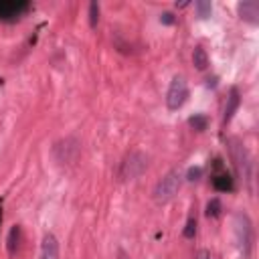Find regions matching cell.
Wrapping results in <instances>:
<instances>
[{
	"instance_id": "8",
	"label": "cell",
	"mask_w": 259,
	"mask_h": 259,
	"mask_svg": "<svg viewBox=\"0 0 259 259\" xmlns=\"http://www.w3.org/2000/svg\"><path fill=\"white\" fill-rule=\"evenodd\" d=\"M239 91L237 89H231L229 93V99H227V109H225V121H231V117L235 115L237 107H239Z\"/></svg>"
},
{
	"instance_id": "4",
	"label": "cell",
	"mask_w": 259,
	"mask_h": 259,
	"mask_svg": "<svg viewBox=\"0 0 259 259\" xmlns=\"http://www.w3.org/2000/svg\"><path fill=\"white\" fill-rule=\"evenodd\" d=\"M235 233H237L239 247L247 255L249 249H251V241H253V231H251V223H249L247 214H237V219H235Z\"/></svg>"
},
{
	"instance_id": "13",
	"label": "cell",
	"mask_w": 259,
	"mask_h": 259,
	"mask_svg": "<svg viewBox=\"0 0 259 259\" xmlns=\"http://www.w3.org/2000/svg\"><path fill=\"white\" fill-rule=\"evenodd\" d=\"M18 239H20V227H12L10 235H8V251L10 253H14V245H18Z\"/></svg>"
},
{
	"instance_id": "17",
	"label": "cell",
	"mask_w": 259,
	"mask_h": 259,
	"mask_svg": "<svg viewBox=\"0 0 259 259\" xmlns=\"http://www.w3.org/2000/svg\"><path fill=\"white\" fill-rule=\"evenodd\" d=\"M200 174H202V170H200L198 166H196V168H190V170H188V180H198Z\"/></svg>"
},
{
	"instance_id": "20",
	"label": "cell",
	"mask_w": 259,
	"mask_h": 259,
	"mask_svg": "<svg viewBox=\"0 0 259 259\" xmlns=\"http://www.w3.org/2000/svg\"><path fill=\"white\" fill-rule=\"evenodd\" d=\"M0 219H2V210H0Z\"/></svg>"
},
{
	"instance_id": "5",
	"label": "cell",
	"mask_w": 259,
	"mask_h": 259,
	"mask_svg": "<svg viewBox=\"0 0 259 259\" xmlns=\"http://www.w3.org/2000/svg\"><path fill=\"white\" fill-rule=\"evenodd\" d=\"M237 10H239V16H241L243 20H247V22H251V24H257V22H259V4H257L255 0H245V2H241V4L237 6Z\"/></svg>"
},
{
	"instance_id": "15",
	"label": "cell",
	"mask_w": 259,
	"mask_h": 259,
	"mask_svg": "<svg viewBox=\"0 0 259 259\" xmlns=\"http://www.w3.org/2000/svg\"><path fill=\"white\" fill-rule=\"evenodd\" d=\"M97 20H99V4L97 2H91L89 4V22H91V26H95Z\"/></svg>"
},
{
	"instance_id": "1",
	"label": "cell",
	"mask_w": 259,
	"mask_h": 259,
	"mask_svg": "<svg viewBox=\"0 0 259 259\" xmlns=\"http://www.w3.org/2000/svg\"><path fill=\"white\" fill-rule=\"evenodd\" d=\"M180 182H182L180 172H178V170H170V172L158 182V186H156V190H154V198H156L158 202H168V200L174 198V194L178 192Z\"/></svg>"
},
{
	"instance_id": "3",
	"label": "cell",
	"mask_w": 259,
	"mask_h": 259,
	"mask_svg": "<svg viewBox=\"0 0 259 259\" xmlns=\"http://www.w3.org/2000/svg\"><path fill=\"white\" fill-rule=\"evenodd\" d=\"M148 166V158L142 154V152H132L123 164H121V170H119V176L121 180H132V178H138Z\"/></svg>"
},
{
	"instance_id": "14",
	"label": "cell",
	"mask_w": 259,
	"mask_h": 259,
	"mask_svg": "<svg viewBox=\"0 0 259 259\" xmlns=\"http://www.w3.org/2000/svg\"><path fill=\"white\" fill-rule=\"evenodd\" d=\"M188 123H190V127H194L196 132H202V130L206 127V117H204V115H194V117L188 119Z\"/></svg>"
},
{
	"instance_id": "6",
	"label": "cell",
	"mask_w": 259,
	"mask_h": 259,
	"mask_svg": "<svg viewBox=\"0 0 259 259\" xmlns=\"http://www.w3.org/2000/svg\"><path fill=\"white\" fill-rule=\"evenodd\" d=\"M38 259H59V243L55 235H45L42 245H40V257Z\"/></svg>"
},
{
	"instance_id": "19",
	"label": "cell",
	"mask_w": 259,
	"mask_h": 259,
	"mask_svg": "<svg viewBox=\"0 0 259 259\" xmlns=\"http://www.w3.org/2000/svg\"><path fill=\"white\" fill-rule=\"evenodd\" d=\"M196 259H210V253L202 249V251H198V255H196Z\"/></svg>"
},
{
	"instance_id": "9",
	"label": "cell",
	"mask_w": 259,
	"mask_h": 259,
	"mask_svg": "<svg viewBox=\"0 0 259 259\" xmlns=\"http://www.w3.org/2000/svg\"><path fill=\"white\" fill-rule=\"evenodd\" d=\"M192 63H194V67H196L198 71H204V69L208 67V57H206V53H204L202 47H196V49H194V53H192Z\"/></svg>"
},
{
	"instance_id": "2",
	"label": "cell",
	"mask_w": 259,
	"mask_h": 259,
	"mask_svg": "<svg viewBox=\"0 0 259 259\" xmlns=\"http://www.w3.org/2000/svg\"><path fill=\"white\" fill-rule=\"evenodd\" d=\"M186 97H188V85H186V79L176 75L168 87V93H166V105L168 109L176 111L180 109L184 103H186Z\"/></svg>"
},
{
	"instance_id": "11",
	"label": "cell",
	"mask_w": 259,
	"mask_h": 259,
	"mask_svg": "<svg viewBox=\"0 0 259 259\" xmlns=\"http://www.w3.org/2000/svg\"><path fill=\"white\" fill-rule=\"evenodd\" d=\"M221 210H223V206H221V200H219V198L208 200V204H206V217L217 219V217L221 214Z\"/></svg>"
},
{
	"instance_id": "10",
	"label": "cell",
	"mask_w": 259,
	"mask_h": 259,
	"mask_svg": "<svg viewBox=\"0 0 259 259\" xmlns=\"http://www.w3.org/2000/svg\"><path fill=\"white\" fill-rule=\"evenodd\" d=\"M212 184H214V188L217 190H233V178L229 176V174H219V176H214L212 178Z\"/></svg>"
},
{
	"instance_id": "18",
	"label": "cell",
	"mask_w": 259,
	"mask_h": 259,
	"mask_svg": "<svg viewBox=\"0 0 259 259\" xmlns=\"http://www.w3.org/2000/svg\"><path fill=\"white\" fill-rule=\"evenodd\" d=\"M160 22H164V24H172V22H174V16H172L170 12H164V14L160 16Z\"/></svg>"
},
{
	"instance_id": "16",
	"label": "cell",
	"mask_w": 259,
	"mask_h": 259,
	"mask_svg": "<svg viewBox=\"0 0 259 259\" xmlns=\"http://www.w3.org/2000/svg\"><path fill=\"white\" fill-rule=\"evenodd\" d=\"M194 233H196V221L194 219H188V223H186V229H184V237H194Z\"/></svg>"
},
{
	"instance_id": "12",
	"label": "cell",
	"mask_w": 259,
	"mask_h": 259,
	"mask_svg": "<svg viewBox=\"0 0 259 259\" xmlns=\"http://www.w3.org/2000/svg\"><path fill=\"white\" fill-rule=\"evenodd\" d=\"M194 6H196V12H198V16H200V18H208V16H210V12H212L210 2H206V0H198Z\"/></svg>"
},
{
	"instance_id": "7",
	"label": "cell",
	"mask_w": 259,
	"mask_h": 259,
	"mask_svg": "<svg viewBox=\"0 0 259 259\" xmlns=\"http://www.w3.org/2000/svg\"><path fill=\"white\" fill-rule=\"evenodd\" d=\"M26 8V2H0V16H18Z\"/></svg>"
}]
</instances>
